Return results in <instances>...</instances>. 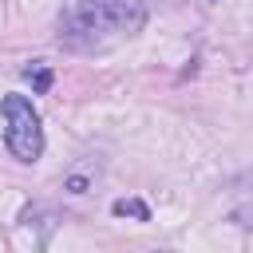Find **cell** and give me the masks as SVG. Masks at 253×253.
Segmentation results:
<instances>
[{"instance_id":"cell-3","label":"cell","mask_w":253,"mask_h":253,"mask_svg":"<svg viewBox=\"0 0 253 253\" xmlns=\"http://www.w3.org/2000/svg\"><path fill=\"white\" fill-rule=\"evenodd\" d=\"M24 79H28L40 95L51 91V67H47V63H28V67H24Z\"/></svg>"},{"instance_id":"cell-4","label":"cell","mask_w":253,"mask_h":253,"mask_svg":"<svg viewBox=\"0 0 253 253\" xmlns=\"http://www.w3.org/2000/svg\"><path fill=\"white\" fill-rule=\"evenodd\" d=\"M115 213H123V217L130 213V217H138V221H150V210H146L142 202H134V198H119V202H115Z\"/></svg>"},{"instance_id":"cell-1","label":"cell","mask_w":253,"mask_h":253,"mask_svg":"<svg viewBox=\"0 0 253 253\" xmlns=\"http://www.w3.org/2000/svg\"><path fill=\"white\" fill-rule=\"evenodd\" d=\"M142 24H146L142 0H79L63 12L59 40L75 51H95L142 32Z\"/></svg>"},{"instance_id":"cell-2","label":"cell","mask_w":253,"mask_h":253,"mask_svg":"<svg viewBox=\"0 0 253 253\" xmlns=\"http://www.w3.org/2000/svg\"><path fill=\"white\" fill-rule=\"evenodd\" d=\"M4 142L20 162H36L43 154V126L36 107L24 95H4Z\"/></svg>"}]
</instances>
